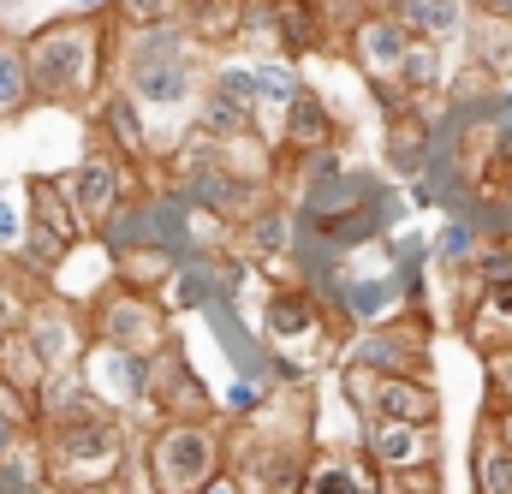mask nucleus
I'll return each mask as SVG.
<instances>
[{"label": "nucleus", "mask_w": 512, "mask_h": 494, "mask_svg": "<svg viewBox=\"0 0 512 494\" xmlns=\"http://www.w3.org/2000/svg\"><path fill=\"white\" fill-rule=\"evenodd\" d=\"M12 494H60V489H54L48 477H18V483H12Z\"/></svg>", "instance_id": "41"}, {"label": "nucleus", "mask_w": 512, "mask_h": 494, "mask_svg": "<svg viewBox=\"0 0 512 494\" xmlns=\"http://www.w3.org/2000/svg\"><path fill=\"white\" fill-rule=\"evenodd\" d=\"M185 0H114L108 24L114 30H149V24H179Z\"/></svg>", "instance_id": "32"}, {"label": "nucleus", "mask_w": 512, "mask_h": 494, "mask_svg": "<svg viewBox=\"0 0 512 494\" xmlns=\"http://www.w3.org/2000/svg\"><path fill=\"white\" fill-rule=\"evenodd\" d=\"M24 108H36L30 66H24V36H0V120H18Z\"/></svg>", "instance_id": "29"}, {"label": "nucleus", "mask_w": 512, "mask_h": 494, "mask_svg": "<svg viewBox=\"0 0 512 494\" xmlns=\"http://www.w3.org/2000/svg\"><path fill=\"white\" fill-rule=\"evenodd\" d=\"M471 12L489 24H512V0H471Z\"/></svg>", "instance_id": "39"}, {"label": "nucleus", "mask_w": 512, "mask_h": 494, "mask_svg": "<svg viewBox=\"0 0 512 494\" xmlns=\"http://www.w3.org/2000/svg\"><path fill=\"white\" fill-rule=\"evenodd\" d=\"M292 494H387L364 453H310Z\"/></svg>", "instance_id": "17"}, {"label": "nucleus", "mask_w": 512, "mask_h": 494, "mask_svg": "<svg viewBox=\"0 0 512 494\" xmlns=\"http://www.w3.org/2000/svg\"><path fill=\"white\" fill-rule=\"evenodd\" d=\"M143 405L161 411L167 423H209V411H215L203 375L185 364L179 346H161V352L149 358V393H143Z\"/></svg>", "instance_id": "11"}, {"label": "nucleus", "mask_w": 512, "mask_h": 494, "mask_svg": "<svg viewBox=\"0 0 512 494\" xmlns=\"http://www.w3.org/2000/svg\"><path fill=\"white\" fill-rule=\"evenodd\" d=\"M42 435V477L60 494L108 489L126 477V429L120 417H96V423H60V429H36Z\"/></svg>", "instance_id": "3"}, {"label": "nucleus", "mask_w": 512, "mask_h": 494, "mask_svg": "<svg viewBox=\"0 0 512 494\" xmlns=\"http://www.w3.org/2000/svg\"><path fill=\"white\" fill-rule=\"evenodd\" d=\"M429 358V328L423 322H382V328H364L346 352V370H370V375H423Z\"/></svg>", "instance_id": "12"}, {"label": "nucleus", "mask_w": 512, "mask_h": 494, "mask_svg": "<svg viewBox=\"0 0 512 494\" xmlns=\"http://www.w3.org/2000/svg\"><path fill=\"white\" fill-rule=\"evenodd\" d=\"M298 90H304V84H298L292 60H268V66H256V108H280V114H286V102H292Z\"/></svg>", "instance_id": "33"}, {"label": "nucleus", "mask_w": 512, "mask_h": 494, "mask_svg": "<svg viewBox=\"0 0 512 494\" xmlns=\"http://www.w3.org/2000/svg\"><path fill=\"white\" fill-rule=\"evenodd\" d=\"M340 48L352 54V66H358L370 84H393V72H399V60H405V48H411V30H405L393 12H364V18L346 30Z\"/></svg>", "instance_id": "14"}, {"label": "nucleus", "mask_w": 512, "mask_h": 494, "mask_svg": "<svg viewBox=\"0 0 512 494\" xmlns=\"http://www.w3.org/2000/svg\"><path fill=\"white\" fill-rule=\"evenodd\" d=\"M84 387L120 417V411H137L143 405V393H149V358H137V352H114V346H96L90 340V352H84Z\"/></svg>", "instance_id": "13"}, {"label": "nucleus", "mask_w": 512, "mask_h": 494, "mask_svg": "<svg viewBox=\"0 0 512 494\" xmlns=\"http://www.w3.org/2000/svg\"><path fill=\"white\" fill-rule=\"evenodd\" d=\"M24 209H30V227L36 233H48V239H60V245L72 250L84 239V227H78V209H72V197H66V185L60 179H24Z\"/></svg>", "instance_id": "19"}, {"label": "nucleus", "mask_w": 512, "mask_h": 494, "mask_svg": "<svg viewBox=\"0 0 512 494\" xmlns=\"http://www.w3.org/2000/svg\"><path fill=\"white\" fill-rule=\"evenodd\" d=\"M96 131H102V143H108V155H120V161H149V125H143V108L131 102L126 90H102V102H96Z\"/></svg>", "instance_id": "18"}, {"label": "nucleus", "mask_w": 512, "mask_h": 494, "mask_svg": "<svg viewBox=\"0 0 512 494\" xmlns=\"http://www.w3.org/2000/svg\"><path fill=\"white\" fill-rule=\"evenodd\" d=\"M429 149H435V125L423 120V108L387 120V167L393 173H423L429 167Z\"/></svg>", "instance_id": "23"}, {"label": "nucleus", "mask_w": 512, "mask_h": 494, "mask_svg": "<svg viewBox=\"0 0 512 494\" xmlns=\"http://www.w3.org/2000/svg\"><path fill=\"white\" fill-rule=\"evenodd\" d=\"M18 328H24V340L36 346V358L48 370H78L84 352H90V316L66 298H30Z\"/></svg>", "instance_id": "8"}, {"label": "nucleus", "mask_w": 512, "mask_h": 494, "mask_svg": "<svg viewBox=\"0 0 512 494\" xmlns=\"http://www.w3.org/2000/svg\"><path fill=\"white\" fill-rule=\"evenodd\" d=\"M42 375H48V364L36 358V346L24 340V328H12V334L0 340V387H12L18 399H30V405H36ZM30 417H36V411H30Z\"/></svg>", "instance_id": "27"}, {"label": "nucleus", "mask_w": 512, "mask_h": 494, "mask_svg": "<svg viewBox=\"0 0 512 494\" xmlns=\"http://www.w3.org/2000/svg\"><path fill=\"white\" fill-rule=\"evenodd\" d=\"M471 280H477V286H512V239L483 245V256L471 262Z\"/></svg>", "instance_id": "36"}, {"label": "nucleus", "mask_w": 512, "mask_h": 494, "mask_svg": "<svg viewBox=\"0 0 512 494\" xmlns=\"http://www.w3.org/2000/svg\"><path fill=\"white\" fill-rule=\"evenodd\" d=\"M364 459L376 465V477H411V471H429L441 459V441H435V423H387V417H364Z\"/></svg>", "instance_id": "10"}, {"label": "nucleus", "mask_w": 512, "mask_h": 494, "mask_svg": "<svg viewBox=\"0 0 512 494\" xmlns=\"http://www.w3.org/2000/svg\"><path fill=\"white\" fill-rule=\"evenodd\" d=\"M477 256H483V233H477V221H447V233H441V245H435V262H441L447 274H465Z\"/></svg>", "instance_id": "31"}, {"label": "nucleus", "mask_w": 512, "mask_h": 494, "mask_svg": "<svg viewBox=\"0 0 512 494\" xmlns=\"http://www.w3.org/2000/svg\"><path fill=\"white\" fill-rule=\"evenodd\" d=\"M90 340L96 346H114V352H137V358H155L161 346H173V322H167V304L155 292H137L126 280H114L90 310Z\"/></svg>", "instance_id": "5"}, {"label": "nucleus", "mask_w": 512, "mask_h": 494, "mask_svg": "<svg viewBox=\"0 0 512 494\" xmlns=\"http://www.w3.org/2000/svg\"><path fill=\"white\" fill-rule=\"evenodd\" d=\"M197 137H209V143L256 137V114L251 108H239V102H227L221 90H203V96H197Z\"/></svg>", "instance_id": "25"}, {"label": "nucleus", "mask_w": 512, "mask_h": 494, "mask_svg": "<svg viewBox=\"0 0 512 494\" xmlns=\"http://www.w3.org/2000/svg\"><path fill=\"white\" fill-rule=\"evenodd\" d=\"M209 90H221L227 102H239V108H251L256 114V66H215V78H209Z\"/></svg>", "instance_id": "35"}, {"label": "nucleus", "mask_w": 512, "mask_h": 494, "mask_svg": "<svg viewBox=\"0 0 512 494\" xmlns=\"http://www.w3.org/2000/svg\"><path fill=\"white\" fill-rule=\"evenodd\" d=\"M346 393L364 417H387V423H435L441 399L423 375H370V370H346Z\"/></svg>", "instance_id": "9"}, {"label": "nucleus", "mask_w": 512, "mask_h": 494, "mask_svg": "<svg viewBox=\"0 0 512 494\" xmlns=\"http://www.w3.org/2000/svg\"><path fill=\"white\" fill-rule=\"evenodd\" d=\"M489 405H512V352L489 358Z\"/></svg>", "instance_id": "37"}, {"label": "nucleus", "mask_w": 512, "mask_h": 494, "mask_svg": "<svg viewBox=\"0 0 512 494\" xmlns=\"http://www.w3.org/2000/svg\"><path fill=\"white\" fill-rule=\"evenodd\" d=\"M310 453L316 447L304 441V429L280 435V429H256L251 423L233 441V489L239 494H292V483H298V471H304Z\"/></svg>", "instance_id": "6"}, {"label": "nucleus", "mask_w": 512, "mask_h": 494, "mask_svg": "<svg viewBox=\"0 0 512 494\" xmlns=\"http://www.w3.org/2000/svg\"><path fill=\"white\" fill-rule=\"evenodd\" d=\"M465 334L477 352H512V286H477V304L465 310Z\"/></svg>", "instance_id": "21"}, {"label": "nucleus", "mask_w": 512, "mask_h": 494, "mask_svg": "<svg viewBox=\"0 0 512 494\" xmlns=\"http://www.w3.org/2000/svg\"><path fill=\"white\" fill-rule=\"evenodd\" d=\"M114 90H126L137 108H185L203 96L197 42L185 24H149V30H114Z\"/></svg>", "instance_id": "2"}, {"label": "nucleus", "mask_w": 512, "mask_h": 494, "mask_svg": "<svg viewBox=\"0 0 512 494\" xmlns=\"http://www.w3.org/2000/svg\"><path fill=\"white\" fill-rule=\"evenodd\" d=\"M262 334L274 352L298 346V340H322L328 334V304L310 292V286H280L268 304H262Z\"/></svg>", "instance_id": "15"}, {"label": "nucleus", "mask_w": 512, "mask_h": 494, "mask_svg": "<svg viewBox=\"0 0 512 494\" xmlns=\"http://www.w3.org/2000/svg\"><path fill=\"white\" fill-rule=\"evenodd\" d=\"M18 316H24V298H18V286H12V280L0 274V340H6L12 328H18Z\"/></svg>", "instance_id": "38"}, {"label": "nucleus", "mask_w": 512, "mask_h": 494, "mask_svg": "<svg viewBox=\"0 0 512 494\" xmlns=\"http://www.w3.org/2000/svg\"><path fill=\"white\" fill-rule=\"evenodd\" d=\"M328 137H334L328 102H322L316 90H298V96L286 102V114H280V149H286V155H316V149H328Z\"/></svg>", "instance_id": "20"}, {"label": "nucleus", "mask_w": 512, "mask_h": 494, "mask_svg": "<svg viewBox=\"0 0 512 494\" xmlns=\"http://www.w3.org/2000/svg\"><path fill=\"white\" fill-rule=\"evenodd\" d=\"M268 12H274V36H280V54H310V48H334L310 0H268Z\"/></svg>", "instance_id": "24"}, {"label": "nucleus", "mask_w": 512, "mask_h": 494, "mask_svg": "<svg viewBox=\"0 0 512 494\" xmlns=\"http://www.w3.org/2000/svg\"><path fill=\"white\" fill-rule=\"evenodd\" d=\"M24 227H30V209H24V185H0V250L24 245Z\"/></svg>", "instance_id": "34"}, {"label": "nucleus", "mask_w": 512, "mask_h": 494, "mask_svg": "<svg viewBox=\"0 0 512 494\" xmlns=\"http://www.w3.org/2000/svg\"><path fill=\"white\" fill-rule=\"evenodd\" d=\"M84 494H126V489H120V483H108V489H84Z\"/></svg>", "instance_id": "43"}, {"label": "nucleus", "mask_w": 512, "mask_h": 494, "mask_svg": "<svg viewBox=\"0 0 512 494\" xmlns=\"http://www.w3.org/2000/svg\"><path fill=\"white\" fill-rule=\"evenodd\" d=\"M489 423H495V435L512 447V405H489Z\"/></svg>", "instance_id": "40"}, {"label": "nucleus", "mask_w": 512, "mask_h": 494, "mask_svg": "<svg viewBox=\"0 0 512 494\" xmlns=\"http://www.w3.org/2000/svg\"><path fill=\"white\" fill-rule=\"evenodd\" d=\"M358 6H364V12H387V6H393V0H358Z\"/></svg>", "instance_id": "42"}, {"label": "nucleus", "mask_w": 512, "mask_h": 494, "mask_svg": "<svg viewBox=\"0 0 512 494\" xmlns=\"http://www.w3.org/2000/svg\"><path fill=\"white\" fill-rule=\"evenodd\" d=\"M471 477L477 494H512V447L495 435V423H477V447H471Z\"/></svg>", "instance_id": "26"}, {"label": "nucleus", "mask_w": 512, "mask_h": 494, "mask_svg": "<svg viewBox=\"0 0 512 494\" xmlns=\"http://www.w3.org/2000/svg\"><path fill=\"white\" fill-rule=\"evenodd\" d=\"M245 245H251L256 256H268V262L292 256V250H298V215H292V209H274V203H262L251 221H245Z\"/></svg>", "instance_id": "28"}, {"label": "nucleus", "mask_w": 512, "mask_h": 494, "mask_svg": "<svg viewBox=\"0 0 512 494\" xmlns=\"http://www.w3.org/2000/svg\"><path fill=\"white\" fill-rule=\"evenodd\" d=\"M411 36H423V42H453L459 30H465V0H393L387 6Z\"/></svg>", "instance_id": "22"}, {"label": "nucleus", "mask_w": 512, "mask_h": 494, "mask_svg": "<svg viewBox=\"0 0 512 494\" xmlns=\"http://www.w3.org/2000/svg\"><path fill=\"white\" fill-rule=\"evenodd\" d=\"M24 66H30V96L42 108H90L102 102L114 72V24L90 12L48 18L42 30L24 36Z\"/></svg>", "instance_id": "1"}, {"label": "nucleus", "mask_w": 512, "mask_h": 494, "mask_svg": "<svg viewBox=\"0 0 512 494\" xmlns=\"http://www.w3.org/2000/svg\"><path fill=\"white\" fill-rule=\"evenodd\" d=\"M507 209H512V179H507Z\"/></svg>", "instance_id": "44"}, {"label": "nucleus", "mask_w": 512, "mask_h": 494, "mask_svg": "<svg viewBox=\"0 0 512 494\" xmlns=\"http://www.w3.org/2000/svg\"><path fill=\"white\" fill-rule=\"evenodd\" d=\"M399 304H405V274H393V268H376V274H340L334 310H340L346 322L382 328V322H399Z\"/></svg>", "instance_id": "16"}, {"label": "nucleus", "mask_w": 512, "mask_h": 494, "mask_svg": "<svg viewBox=\"0 0 512 494\" xmlns=\"http://www.w3.org/2000/svg\"><path fill=\"white\" fill-rule=\"evenodd\" d=\"M66 197H72V209H78V227L84 233H102L120 209L131 203V173L120 155H108V149H90L66 179Z\"/></svg>", "instance_id": "7"}, {"label": "nucleus", "mask_w": 512, "mask_h": 494, "mask_svg": "<svg viewBox=\"0 0 512 494\" xmlns=\"http://www.w3.org/2000/svg\"><path fill=\"white\" fill-rule=\"evenodd\" d=\"M393 84H399L411 102L435 96V90H441V48H435V42H423V36H411V48H405L399 72H393Z\"/></svg>", "instance_id": "30"}, {"label": "nucleus", "mask_w": 512, "mask_h": 494, "mask_svg": "<svg viewBox=\"0 0 512 494\" xmlns=\"http://www.w3.org/2000/svg\"><path fill=\"white\" fill-rule=\"evenodd\" d=\"M149 494H209L227 477V441L215 423H161L143 447Z\"/></svg>", "instance_id": "4"}]
</instances>
